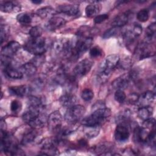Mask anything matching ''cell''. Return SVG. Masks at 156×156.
Instances as JSON below:
<instances>
[{"instance_id": "7402d4cb", "label": "cell", "mask_w": 156, "mask_h": 156, "mask_svg": "<svg viewBox=\"0 0 156 156\" xmlns=\"http://www.w3.org/2000/svg\"><path fill=\"white\" fill-rule=\"evenodd\" d=\"M122 37L124 42L126 44L130 45L133 43V42L135 41L136 38L138 37V36L135 33L132 27L130 29H127L125 30H124L122 35Z\"/></svg>"}, {"instance_id": "277c9868", "label": "cell", "mask_w": 156, "mask_h": 156, "mask_svg": "<svg viewBox=\"0 0 156 156\" xmlns=\"http://www.w3.org/2000/svg\"><path fill=\"white\" fill-rule=\"evenodd\" d=\"M74 41L67 38H60L53 44V50L56 54L69 55L73 47Z\"/></svg>"}, {"instance_id": "30bf717a", "label": "cell", "mask_w": 156, "mask_h": 156, "mask_svg": "<svg viewBox=\"0 0 156 156\" xmlns=\"http://www.w3.org/2000/svg\"><path fill=\"white\" fill-rule=\"evenodd\" d=\"M20 49V44L15 41H11L1 49V55L12 57Z\"/></svg>"}, {"instance_id": "83f0119b", "label": "cell", "mask_w": 156, "mask_h": 156, "mask_svg": "<svg viewBox=\"0 0 156 156\" xmlns=\"http://www.w3.org/2000/svg\"><path fill=\"white\" fill-rule=\"evenodd\" d=\"M20 69L21 70L23 75L24 74L27 76H31L36 73L37 67L32 63L28 62L23 65Z\"/></svg>"}, {"instance_id": "44dd1931", "label": "cell", "mask_w": 156, "mask_h": 156, "mask_svg": "<svg viewBox=\"0 0 156 156\" xmlns=\"http://www.w3.org/2000/svg\"><path fill=\"white\" fill-rule=\"evenodd\" d=\"M55 11L56 10H54L52 7L46 6L38 9L36 13L42 19H50L54 16Z\"/></svg>"}, {"instance_id": "5b68a950", "label": "cell", "mask_w": 156, "mask_h": 156, "mask_svg": "<svg viewBox=\"0 0 156 156\" xmlns=\"http://www.w3.org/2000/svg\"><path fill=\"white\" fill-rule=\"evenodd\" d=\"M120 57L117 54H111L108 55L105 60L101 63L99 71H104L108 73H111L113 69L119 63Z\"/></svg>"}, {"instance_id": "3957f363", "label": "cell", "mask_w": 156, "mask_h": 156, "mask_svg": "<svg viewBox=\"0 0 156 156\" xmlns=\"http://www.w3.org/2000/svg\"><path fill=\"white\" fill-rule=\"evenodd\" d=\"M85 113V108L82 105H75L68 108L65 115V119L69 124H74L80 120Z\"/></svg>"}, {"instance_id": "484cf974", "label": "cell", "mask_w": 156, "mask_h": 156, "mask_svg": "<svg viewBox=\"0 0 156 156\" xmlns=\"http://www.w3.org/2000/svg\"><path fill=\"white\" fill-rule=\"evenodd\" d=\"M47 121L48 118H46L44 115L40 113L38 116L29 122L28 124L34 129H39L43 127Z\"/></svg>"}, {"instance_id": "2e32d148", "label": "cell", "mask_w": 156, "mask_h": 156, "mask_svg": "<svg viewBox=\"0 0 156 156\" xmlns=\"http://www.w3.org/2000/svg\"><path fill=\"white\" fill-rule=\"evenodd\" d=\"M41 110L37 107L28 106L27 109L22 115L23 121L28 124L40 114Z\"/></svg>"}, {"instance_id": "d4e9b609", "label": "cell", "mask_w": 156, "mask_h": 156, "mask_svg": "<svg viewBox=\"0 0 156 156\" xmlns=\"http://www.w3.org/2000/svg\"><path fill=\"white\" fill-rule=\"evenodd\" d=\"M129 14L123 13L116 16L112 22V26L113 27H120L126 25L129 21Z\"/></svg>"}, {"instance_id": "8d00e7d4", "label": "cell", "mask_w": 156, "mask_h": 156, "mask_svg": "<svg viewBox=\"0 0 156 156\" xmlns=\"http://www.w3.org/2000/svg\"><path fill=\"white\" fill-rule=\"evenodd\" d=\"M42 32V28L40 26H36L31 27L29 32V34L30 36V38H38L41 37Z\"/></svg>"}, {"instance_id": "8992f818", "label": "cell", "mask_w": 156, "mask_h": 156, "mask_svg": "<svg viewBox=\"0 0 156 156\" xmlns=\"http://www.w3.org/2000/svg\"><path fill=\"white\" fill-rule=\"evenodd\" d=\"M63 118L58 111L52 112L48 117V128L51 131L58 132L62 126Z\"/></svg>"}, {"instance_id": "f35d334b", "label": "cell", "mask_w": 156, "mask_h": 156, "mask_svg": "<svg viewBox=\"0 0 156 156\" xmlns=\"http://www.w3.org/2000/svg\"><path fill=\"white\" fill-rule=\"evenodd\" d=\"M114 98L116 101L119 104H122L126 99V95L123 90H116L114 95Z\"/></svg>"}, {"instance_id": "9c48e42d", "label": "cell", "mask_w": 156, "mask_h": 156, "mask_svg": "<svg viewBox=\"0 0 156 156\" xmlns=\"http://www.w3.org/2000/svg\"><path fill=\"white\" fill-rule=\"evenodd\" d=\"M155 93L151 91H147L143 93L138 98L136 102L137 105L140 107L150 105L155 99Z\"/></svg>"}, {"instance_id": "ee69618b", "label": "cell", "mask_w": 156, "mask_h": 156, "mask_svg": "<svg viewBox=\"0 0 156 156\" xmlns=\"http://www.w3.org/2000/svg\"><path fill=\"white\" fill-rule=\"evenodd\" d=\"M155 126V120L153 118L146 119L143 122V127L148 129H154Z\"/></svg>"}, {"instance_id": "6da1fadb", "label": "cell", "mask_w": 156, "mask_h": 156, "mask_svg": "<svg viewBox=\"0 0 156 156\" xmlns=\"http://www.w3.org/2000/svg\"><path fill=\"white\" fill-rule=\"evenodd\" d=\"M25 50L35 55L44 54L46 50L45 39L41 37L38 38H30L24 44Z\"/></svg>"}, {"instance_id": "836d02e7", "label": "cell", "mask_w": 156, "mask_h": 156, "mask_svg": "<svg viewBox=\"0 0 156 156\" xmlns=\"http://www.w3.org/2000/svg\"><path fill=\"white\" fill-rule=\"evenodd\" d=\"M44 86V82L41 79H36L32 82V85H30L31 92L34 91H40Z\"/></svg>"}, {"instance_id": "5bb4252c", "label": "cell", "mask_w": 156, "mask_h": 156, "mask_svg": "<svg viewBox=\"0 0 156 156\" xmlns=\"http://www.w3.org/2000/svg\"><path fill=\"white\" fill-rule=\"evenodd\" d=\"M56 141H49L44 143L41 148V155H57L59 154L58 149L55 147Z\"/></svg>"}, {"instance_id": "f546056e", "label": "cell", "mask_w": 156, "mask_h": 156, "mask_svg": "<svg viewBox=\"0 0 156 156\" xmlns=\"http://www.w3.org/2000/svg\"><path fill=\"white\" fill-rule=\"evenodd\" d=\"M37 132L35 130H31L26 133L21 140V144L23 145H27L33 142L37 137Z\"/></svg>"}, {"instance_id": "7c38bea8", "label": "cell", "mask_w": 156, "mask_h": 156, "mask_svg": "<svg viewBox=\"0 0 156 156\" xmlns=\"http://www.w3.org/2000/svg\"><path fill=\"white\" fill-rule=\"evenodd\" d=\"M55 10L60 13L69 16H74L79 13V7L76 4H64L58 6Z\"/></svg>"}, {"instance_id": "c3c4849f", "label": "cell", "mask_w": 156, "mask_h": 156, "mask_svg": "<svg viewBox=\"0 0 156 156\" xmlns=\"http://www.w3.org/2000/svg\"><path fill=\"white\" fill-rule=\"evenodd\" d=\"M104 107H106L104 102H102V101H98L93 104V105L92 106L91 110H92V112H93L97 109H99V108H104Z\"/></svg>"}, {"instance_id": "52a82bcc", "label": "cell", "mask_w": 156, "mask_h": 156, "mask_svg": "<svg viewBox=\"0 0 156 156\" xmlns=\"http://www.w3.org/2000/svg\"><path fill=\"white\" fill-rule=\"evenodd\" d=\"M93 63L88 59H83L79 62L74 67L73 73L76 77H82L88 74L91 69Z\"/></svg>"}, {"instance_id": "603a6c76", "label": "cell", "mask_w": 156, "mask_h": 156, "mask_svg": "<svg viewBox=\"0 0 156 156\" xmlns=\"http://www.w3.org/2000/svg\"><path fill=\"white\" fill-rule=\"evenodd\" d=\"M101 9V5L98 2H93L86 7L85 10V15L90 18L96 16L99 13Z\"/></svg>"}, {"instance_id": "bcb514c9", "label": "cell", "mask_w": 156, "mask_h": 156, "mask_svg": "<svg viewBox=\"0 0 156 156\" xmlns=\"http://www.w3.org/2000/svg\"><path fill=\"white\" fill-rule=\"evenodd\" d=\"M108 18V14H102V15H99L95 16L94 19V23L95 24H100L106 20H107Z\"/></svg>"}, {"instance_id": "b9f144b4", "label": "cell", "mask_w": 156, "mask_h": 156, "mask_svg": "<svg viewBox=\"0 0 156 156\" xmlns=\"http://www.w3.org/2000/svg\"><path fill=\"white\" fill-rule=\"evenodd\" d=\"M45 60V57L44 54L41 55H36L35 57H34L31 61V63H32L34 65H35L37 67L41 66Z\"/></svg>"}, {"instance_id": "d6a6232c", "label": "cell", "mask_w": 156, "mask_h": 156, "mask_svg": "<svg viewBox=\"0 0 156 156\" xmlns=\"http://www.w3.org/2000/svg\"><path fill=\"white\" fill-rule=\"evenodd\" d=\"M156 31L155 23H152L149 24L146 29V37L147 41H151L155 36Z\"/></svg>"}, {"instance_id": "7a4b0ae2", "label": "cell", "mask_w": 156, "mask_h": 156, "mask_svg": "<svg viewBox=\"0 0 156 156\" xmlns=\"http://www.w3.org/2000/svg\"><path fill=\"white\" fill-rule=\"evenodd\" d=\"M92 43V37H79V39L74 41L73 47L69 54L70 57L73 59H77L91 47Z\"/></svg>"}, {"instance_id": "cb8c5ba5", "label": "cell", "mask_w": 156, "mask_h": 156, "mask_svg": "<svg viewBox=\"0 0 156 156\" xmlns=\"http://www.w3.org/2000/svg\"><path fill=\"white\" fill-rule=\"evenodd\" d=\"M4 71L5 75L11 79H21L23 77V74L22 73L21 70L20 69H18L16 68H15L12 66V65L4 68Z\"/></svg>"}, {"instance_id": "4dcf8cb0", "label": "cell", "mask_w": 156, "mask_h": 156, "mask_svg": "<svg viewBox=\"0 0 156 156\" xmlns=\"http://www.w3.org/2000/svg\"><path fill=\"white\" fill-rule=\"evenodd\" d=\"M16 20L21 24H29L32 22V16L28 13H21L17 15Z\"/></svg>"}, {"instance_id": "e575fe53", "label": "cell", "mask_w": 156, "mask_h": 156, "mask_svg": "<svg viewBox=\"0 0 156 156\" xmlns=\"http://www.w3.org/2000/svg\"><path fill=\"white\" fill-rule=\"evenodd\" d=\"M137 20L140 22H146L149 18V12L147 9H144L140 10L136 15Z\"/></svg>"}, {"instance_id": "d6986e66", "label": "cell", "mask_w": 156, "mask_h": 156, "mask_svg": "<svg viewBox=\"0 0 156 156\" xmlns=\"http://www.w3.org/2000/svg\"><path fill=\"white\" fill-rule=\"evenodd\" d=\"M77 102L76 96L71 93H65L60 98V104L66 108H70L75 105Z\"/></svg>"}, {"instance_id": "e0dca14e", "label": "cell", "mask_w": 156, "mask_h": 156, "mask_svg": "<svg viewBox=\"0 0 156 156\" xmlns=\"http://www.w3.org/2000/svg\"><path fill=\"white\" fill-rule=\"evenodd\" d=\"M104 121L105 119L92 113L90 115L83 118L81 123L83 126H100Z\"/></svg>"}, {"instance_id": "ffe728a7", "label": "cell", "mask_w": 156, "mask_h": 156, "mask_svg": "<svg viewBox=\"0 0 156 156\" xmlns=\"http://www.w3.org/2000/svg\"><path fill=\"white\" fill-rule=\"evenodd\" d=\"M65 23L66 21L64 18L60 16H54L49 19L46 24V27L49 30H54L64 26Z\"/></svg>"}, {"instance_id": "ac0fdd59", "label": "cell", "mask_w": 156, "mask_h": 156, "mask_svg": "<svg viewBox=\"0 0 156 156\" xmlns=\"http://www.w3.org/2000/svg\"><path fill=\"white\" fill-rule=\"evenodd\" d=\"M21 5L18 3L13 1H6L2 3L0 9L5 13H17L21 10Z\"/></svg>"}, {"instance_id": "7dc6e473", "label": "cell", "mask_w": 156, "mask_h": 156, "mask_svg": "<svg viewBox=\"0 0 156 156\" xmlns=\"http://www.w3.org/2000/svg\"><path fill=\"white\" fill-rule=\"evenodd\" d=\"M118 65H120V66L121 68H122L123 69H127L129 68H130L132 65V62L130 58H126L125 59H124L121 63L119 62Z\"/></svg>"}, {"instance_id": "ba28073f", "label": "cell", "mask_w": 156, "mask_h": 156, "mask_svg": "<svg viewBox=\"0 0 156 156\" xmlns=\"http://www.w3.org/2000/svg\"><path fill=\"white\" fill-rule=\"evenodd\" d=\"M130 132L127 122H119L115 130V138L118 142H124L128 140Z\"/></svg>"}, {"instance_id": "1f68e13d", "label": "cell", "mask_w": 156, "mask_h": 156, "mask_svg": "<svg viewBox=\"0 0 156 156\" xmlns=\"http://www.w3.org/2000/svg\"><path fill=\"white\" fill-rule=\"evenodd\" d=\"M28 106L37 107L41 109L43 108V103L42 100L37 96H30L28 98Z\"/></svg>"}, {"instance_id": "ab89813d", "label": "cell", "mask_w": 156, "mask_h": 156, "mask_svg": "<svg viewBox=\"0 0 156 156\" xmlns=\"http://www.w3.org/2000/svg\"><path fill=\"white\" fill-rule=\"evenodd\" d=\"M111 73H108L104 71H99V72L97 74V80L100 83H105L106 82L109 77H110Z\"/></svg>"}, {"instance_id": "681fc988", "label": "cell", "mask_w": 156, "mask_h": 156, "mask_svg": "<svg viewBox=\"0 0 156 156\" xmlns=\"http://www.w3.org/2000/svg\"><path fill=\"white\" fill-rule=\"evenodd\" d=\"M6 128V124L5 121L1 119V130H5Z\"/></svg>"}, {"instance_id": "4316f807", "label": "cell", "mask_w": 156, "mask_h": 156, "mask_svg": "<svg viewBox=\"0 0 156 156\" xmlns=\"http://www.w3.org/2000/svg\"><path fill=\"white\" fill-rule=\"evenodd\" d=\"M153 115V108L150 105L140 107L138 110V116L143 121L152 118Z\"/></svg>"}, {"instance_id": "7bdbcfd3", "label": "cell", "mask_w": 156, "mask_h": 156, "mask_svg": "<svg viewBox=\"0 0 156 156\" xmlns=\"http://www.w3.org/2000/svg\"><path fill=\"white\" fill-rule=\"evenodd\" d=\"M22 108L21 103L18 100H13L10 104L11 111L13 113H18Z\"/></svg>"}, {"instance_id": "d590c367", "label": "cell", "mask_w": 156, "mask_h": 156, "mask_svg": "<svg viewBox=\"0 0 156 156\" xmlns=\"http://www.w3.org/2000/svg\"><path fill=\"white\" fill-rule=\"evenodd\" d=\"M10 32V28L6 24L1 25V43H2L7 38Z\"/></svg>"}, {"instance_id": "f907efd6", "label": "cell", "mask_w": 156, "mask_h": 156, "mask_svg": "<svg viewBox=\"0 0 156 156\" xmlns=\"http://www.w3.org/2000/svg\"><path fill=\"white\" fill-rule=\"evenodd\" d=\"M32 2L34 4H39L41 3L42 1H32Z\"/></svg>"}, {"instance_id": "4fadbf2b", "label": "cell", "mask_w": 156, "mask_h": 156, "mask_svg": "<svg viewBox=\"0 0 156 156\" xmlns=\"http://www.w3.org/2000/svg\"><path fill=\"white\" fill-rule=\"evenodd\" d=\"M148 129L144 127H136L133 132V140L137 143H146L149 133Z\"/></svg>"}, {"instance_id": "f6af8a7d", "label": "cell", "mask_w": 156, "mask_h": 156, "mask_svg": "<svg viewBox=\"0 0 156 156\" xmlns=\"http://www.w3.org/2000/svg\"><path fill=\"white\" fill-rule=\"evenodd\" d=\"M117 33V28L116 27H112L110 29H108L102 35V38L104 39L109 38L115 36Z\"/></svg>"}, {"instance_id": "9a60e30c", "label": "cell", "mask_w": 156, "mask_h": 156, "mask_svg": "<svg viewBox=\"0 0 156 156\" xmlns=\"http://www.w3.org/2000/svg\"><path fill=\"white\" fill-rule=\"evenodd\" d=\"M9 91L10 94L19 97H23L32 93L30 87L27 85L10 87L9 88Z\"/></svg>"}, {"instance_id": "f1b7e54d", "label": "cell", "mask_w": 156, "mask_h": 156, "mask_svg": "<svg viewBox=\"0 0 156 156\" xmlns=\"http://www.w3.org/2000/svg\"><path fill=\"white\" fill-rule=\"evenodd\" d=\"M83 132L85 135L88 138H93L96 137L100 132L99 126H84Z\"/></svg>"}, {"instance_id": "8fae6325", "label": "cell", "mask_w": 156, "mask_h": 156, "mask_svg": "<svg viewBox=\"0 0 156 156\" xmlns=\"http://www.w3.org/2000/svg\"><path fill=\"white\" fill-rule=\"evenodd\" d=\"M132 81L130 76L128 74H124L115 79L112 83V87L116 90H124L128 87L130 82Z\"/></svg>"}, {"instance_id": "74e56055", "label": "cell", "mask_w": 156, "mask_h": 156, "mask_svg": "<svg viewBox=\"0 0 156 156\" xmlns=\"http://www.w3.org/2000/svg\"><path fill=\"white\" fill-rule=\"evenodd\" d=\"M93 97L94 93L89 88L84 89L81 93V98L85 101H90L93 98Z\"/></svg>"}, {"instance_id": "60d3db41", "label": "cell", "mask_w": 156, "mask_h": 156, "mask_svg": "<svg viewBox=\"0 0 156 156\" xmlns=\"http://www.w3.org/2000/svg\"><path fill=\"white\" fill-rule=\"evenodd\" d=\"M102 50L101 48H99V46H94L92 48H91L90 49V55L93 58H96V57H99L101 55H102Z\"/></svg>"}]
</instances>
